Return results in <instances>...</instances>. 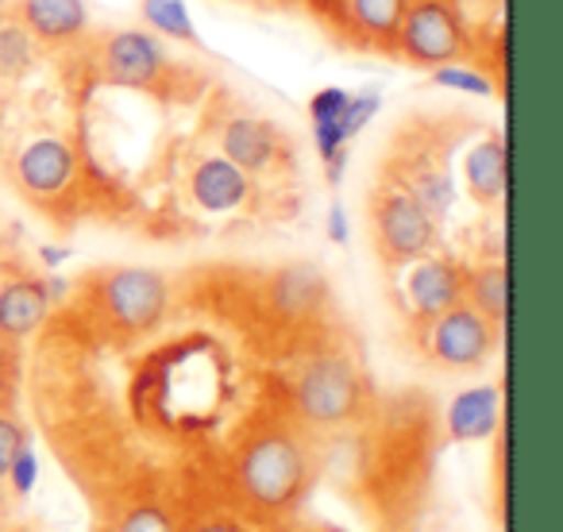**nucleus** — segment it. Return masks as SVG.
I'll list each match as a JSON object with an SVG mask.
<instances>
[{
	"label": "nucleus",
	"mask_w": 563,
	"mask_h": 532,
	"mask_svg": "<svg viewBox=\"0 0 563 532\" xmlns=\"http://www.w3.org/2000/svg\"><path fill=\"white\" fill-rule=\"evenodd\" d=\"M235 486L263 513H290L313 486V455L294 429H263L240 447Z\"/></svg>",
	"instance_id": "f257e3e1"
},
{
	"label": "nucleus",
	"mask_w": 563,
	"mask_h": 532,
	"mask_svg": "<svg viewBox=\"0 0 563 532\" xmlns=\"http://www.w3.org/2000/svg\"><path fill=\"white\" fill-rule=\"evenodd\" d=\"M294 406L313 429H344L367 406V378L347 352H317L294 383Z\"/></svg>",
	"instance_id": "f03ea898"
},
{
	"label": "nucleus",
	"mask_w": 563,
	"mask_h": 532,
	"mask_svg": "<svg viewBox=\"0 0 563 532\" xmlns=\"http://www.w3.org/2000/svg\"><path fill=\"white\" fill-rule=\"evenodd\" d=\"M371 240H375V255L383 258L390 270H401L413 258L437 251L440 224L406 193L394 186L390 178L371 193Z\"/></svg>",
	"instance_id": "7ed1b4c3"
},
{
	"label": "nucleus",
	"mask_w": 563,
	"mask_h": 532,
	"mask_svg": "<svg viewBox=\"0 0 563 532\" xmlns=\"http://www.w3.org/2000/svg\"><path fill=\"white\" fill-rule=\"evenodd\" d=\"M97 309L109 329L143 336L170 309V282L163 270H151V266H109L97 278Z\"/></svg>",
	"instance_id": "20e7f679"
},
{
	"label": "nucleus",
	"mask_w": 563,
	"mask_h": 532,
	"mask_svg": "<svg viewBox=\"0 0 563 532\" xmlns=\"http://www.w3.org/2000/svg\"><path fill=\"white\" fill-rule=\"evenodd\" d=\"M467 51L471 32L452 0H406L398 35H394V55L432 70L440 63H455Z\"/></svg>",
	"instance_id": "39448f33"
},
{
	"label": "nucleus",
	"mask_w": 563,
	"mask_h": 532,
	"mask_svg": "<svg viewBox=\"0 0 563 532\" xmlns=\"http://www.w3.org/2000/svg\"><path fill=\"white\" fill-rule=\"evenodd\" d=\"M93 70L104 86L155 89L174 70V58L166 55V43L147 27H117L93 47Z\"/></svg>",
	"instance_id": "423d86ee"
},
{
	"label": "nucleus",
	"mask_w": 563,
	"mask_h": 532,
	"mask_svg": "<svg viewBox=\"0 0 563 532\" xmlns=\"http://www.w3.org/2000/svg\"><path fill=\"white\" fill-rule=\"evenodd\" d=\"M501 329L490 324L483 313L460 301L448 313H440L437 321L424 324V355L437 363L440 370H455V375H467V370H483L486 363L498 352Z\"/></svg>",
	"instance_id": "0eeeda50"
},
{
	"label": "nucleus",
	"mask_w": 563,
	"mask_h": 532,
	"mask_svg": "<svg viewBox=\"0 0 563 532\" xmlns=\"http://www.w3.org/2000/svg\"><path fill=\"white\" fill-rule=\"evenodd\" d=\"M78 147L63 135H32L24 147L12 155V178L20 193L35 204H55L78 181Z\"/></svg>",
	"instance_id": "6e6552de"
},
{
	"label": "nucleus",
	"mask_w": 563,
	"mask_h": 532,
	"mask_svg": "<svg viewBox=\"0 0 563 532\" xmlns=\"http://www.w3.org/2000/svg\"><path fill=\"white\" fill-rule=\"evenodd\" d=\"M217 151L235 163L251 178H263V174L278 170L290 143L282 135V128L274 120L258 117V112H232V117L220 120L217 128Z\"/></svg>",
	"instance_id": "1a4fd4ad"
},
{
	"label": "nucleus",
	"mask_w": 563,
	"mask_h": 532,
	"mask_svg": "<svg viewBox=\"0 0 563 532\" xmlns=\"http://www.w3.org/2000/svg\"><path fill=\"white\" fill-rule=\"evenodd\" d=\"M401 298H406L409 317L424 329L463 301V266L452 255H437V251L413 258L409 266H401Z\"/></svg>",
	"instance_id": "9d476101"
},
{
	"label": "nucleus",
	"mask_w": 563,
	"mask_h": 532,
	"mask_svg": "<svg viewBox=\"0 0 563 532\" xmlns=\"http://www.w3.org/2000/svg\"><path fill=\"white\" fill-rule=\"evenodd\" d=\"M255 189H258L255 178L243 174L235 163H228L220 151L197 158L186 178L189 201L201 212H209V217H232V212H240L255 197Z\"/></svg>",
	"instance_id": "9b49d317"
},
{
	"label": "nucleus",
	"mask_w": 563,
	"mask_h": 532,
	"mask_svg": "<svg viewBox=\"0 0 563 532\" xmlns=\"http://www.w3.org/2000/svg\"><path fill=\"white\" fill-rule=\"evenodd\" d=\"M20 24L32 32L40 51H70L89 35V4L86 0H16L12 4Z\"/></svg>",
	"instance_id": "f8f14e48"
},
{
	"label": "nucleus",
	"mask_w": 563,
	"mask_h": 532,
	"mask_svg": "<svg viewBox=\"0 0 563 532\" xmlns=\"http://www.w3.org/2000/svg\"><path fill=\"white\" fill-rule=\"evenodd\" d=\"M390 181L406 189L437 224H444V220L452 217L455 181L440 155H432V151H413V155H409L406 151V155L390 163Z\"/></svg>",
	"instance_id": "ddd939ff"
},
{
	"label": "nucleus",
	"mask_w": 563,
	"mask_h": 532,
	"mask_svg": "<svg viewBox=\"0 0 563 532\" xmlns=\"http://www.w3.org/2000/svg\"><path fill=\"white\" fill-rule=\"evenodd\" d=\"M51 293L47 282L35 275H16L0 282V344H20L32 332H40V324L51 313Z\"/></svg>",
	"instance_id": "4468645a"
},
{
	"label": "nucleus",
	"mask_w": 563,
	"mask_h": 532,
	"mask_svg": "<svg viewBox=\"0 0 563 532\" xmlns=\"http://www.w3.org/2000/svg\"><path fill=\"white\" fill-rule=\"evenodd\" d=\"M463 189L478 209H498L506 201V181H509V158H506V135L490 132L475 140L463 151Z\"/></svg>",
	"instance_id": "2eb2a0df"
},
{
	"label": "nucleus",
	"mask_w": 563,
	"mask_h": 532,
	"mask_svg": "<svg viewBox=\"0 0 563 532\" xmlns=\"http://www.w3.org/2000/svg\"><path fill=\"white\" fill-rule=\"evenodd\" d=\"M501 421V390L498 386H471V390H460L452 401H448V436L455 444H475V440H486L498 432Z\"/></svg>",
	"instance_id": "dca6fc26"
},
{
	"label": "nucleus",
	"mask_w": 563,
	"mask_h": 532,
	"mask_svg": "<svg viewBox=\"0 0 563 532\" xmlns=\"http://www.w3.org/2000/svg\"><path fill=\"white\" fill-rule=\"evenodd\" d=\"M401 12H406V0H344L340 27L352 32L363 47L394 55V35H398Z\"/></svg>",
	"instance_id": "f3484780"
},
{
	"label": "nucleus",
	"mask_w": 563,
	"mask_h": 532,
	"mask_svg": "<svg viewBox=\"0 0 563 532\" xmlns=\"http://www.w3.org/2000/svg\"><path fill=\"white\" fill-rule=\"evenodd\" d=\"M463 301L490 324L506 329L509 317V270L506 263H478L463 266Z\"/></svg>",
	"instance_id": "a211bd4d"
},
{
	"label": "nucleus",
	"mask_w": 563,
	"mask_h": 532,
	"mask_svg": "<svg viewBox=\"0 0 563 532\" xmlns=\"http://www.w3.org/2000/svg\"><path fill=\"white\" fill-rule=\"evenodd\" d=\"M40 43L32 40V32H27L24 24L16 20V12H9V16H0V81H24L35 74V66H40Z\"/></svg>",
	"instance_id": "6ab92c4d"
},
{
	"label": "nucleus",
	"mask_w": 563,
	"mask_h": 532,
	"mask_svg": "<svg viewBox=\"0 0 563 532\" xmlns=\"http://www.w3.org/2000/svg\"><path fill=\"white\" fill-rule=\"evenodd\" d=\"M140 27H147L158 40H174L186 43V47H201V35H197V24L189 16L186 0H140Z\"/></svg>",
	"instance_id": "aec40b11"
},
{
	"label": "nucleus",
	"mask_w": 563,
	"mask_h": 532,
	"mask_svg": "<svg viewBox=\"0 0 563 532\" xmlns=\"http://www.w3.org/2000/svg\"><path fill=\"white\" fill-rule=\"evenodd\" d=\"M321 293H324V278L317 275L313 266H290V270H282L278 282H274V301H278L282 313H313L321 306Z\"/></svg>",
	"instance_id": "412c9836"
},
{
	"label": "nucleus",
	"mask_w": 563,
	"mask_h": 532,
	"mask_svg": "<svg viewBox=\"0 0 563 532\" xmlns=\"http://www.w3.org/2000/svg\"><path fill=\"white\" fill-rule=\"evenodd\" d=\"M429 86L448 89V93H467V97H494L498 86L483 66L467 63V58H455V63H440L429 70Z\"/></svg>",
	"instance_id": "4be33fe9"
},
{
	"label": "nucleus",
	"mask_w": 563,
	"mask_h": 532,
	"mask_svg": "<svg viewBox=\"0 0 563 532\" xmlns=\"http://www.w3.org/2000/svg\"><path fill=\"white\" fill-rule=\"evenodd\" d=\"M378 112H383V89L378 86H367V89H360V93H347L344 117H340V132H344V140L347 143L360 140Z\"/></svg>",
	"instance_id": "5701e85b"
},
{
	"label": "nucleus",
	"mask_w": 563,
	"mask_h": 532,
	"mask_svg": "<svg viewBox=\"0 0 563 532\" xmlns=\"http://www.w3.org/2000/svg\"><path fill=\"white\" fill-rule=\"evenodd\" d=\"M117 532H178L170 509L155 506V501H143V506H132L124 517H120Z\"/></svg>",
	"instance_id": "b1692460"
},
{
	"label": "nucleus",
	"mask_w": 563,
	"mask_h": 532,
	"mask_svg": "<svg viewBox=\"0 0 563 532\" xmlns=\"http://www.w3.org/2000/svg\"><path fill=\"white\" fill-rule=\"evenodd\" d=\"M40 483V455H35L32 440L16 452V459L9 463V475H4V490L16 494V498H27Z\"/></svg>",
	"instance_id": "393cba45"
},
{
	"label": "nucleus",
	"mask_w": 563,
	"mask_h": 532,
	"mask_svg": "<svg viewBox=\"0 0 563 532\" xmlns=\"http://www.w3.org/2000/svg\"><path fill=\"white\" fill-rule=\"evenodd\" d=\"M27 444V429L12 409H0V494H4V475H9V463L16 459V452Z\"/></svg>",
	"instance_id": "a878e982"
},
{
	"label": "nucleus",
	"mask_w": 563,
	"mask_h": 532,
	"mask_svg": "<svg viewBox=\"0 0 563 532\" xmlns=\"http://www.w3.org/2000/svg\"><path fill=\"white\" fill-rule=\"evenodd\" d=\"M301 4H306L317 20H324V24H340V12H344V0H301Z\"/></svg>",
	"instance_id": "bb28decb"
},
{
	"label": "nucleus",
	"mask_w": 563,
	"mask_h": 532,
	"mask_svg": "<svg viewBox=\"0 0 563 532\" xmlns=\"http://www.w3.org/2000/svg\"><path fill=\"white\" fill-rule=\"evenodd\" d=\"M329 240L336 243V247L347 243V212L340 201H332V209H329Z\"/></svg>",
	"instance_id": "cd10ccee"
},
{
	"label": "nucleus",
	"mask_w": 563,
	"mask_h": 532,
	"mask_svg": "<svg viewBox=\"0 0 563 532\" xmlns=\"http://www.w3.org/2000/svg\"><path fill=\"white\" fill-rule=\"evenodd\" d=\"M40 258L51 266V270H55V266L70 263V251H66V247H51V243H47V247H40Z\"/></svg>",
	"instance_id": "c85d7f7f"
},
{
	"label": "nucleus",
	"mask_w": 563,
	"mask_h": 532,
	"mask_svg": "<svg viewBox=\"0 0 563 532\" xmlns=\"http://www.w3.org/2000/svg\"><path fill=\"white\" fill-rule=\"evenodd\" d=\"M197 532H243L235 521H209V524H201Z\"/></svg>",
	"instance_id": "c756f323"
},
{
	"label": "nucleus",
	"mask_w": 563,
	"mask_h": 532,
	"mask_svg": "<svg viewBox=\"0 0 563 532\" xmlns=\"http://www.w3.org/2000/svg\"><path fill=\"white\" fill-rule=\"evenodd\" d=\"M0 532H9V529H4V524H0Z\"/></svg>",
	"instance_id": "7c9ffc66"
}]
</instances>
